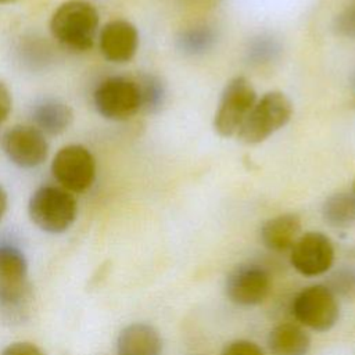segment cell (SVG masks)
<instances>
[{"mask_svg": "<svg viewBox=\"0 0 355 355\" xmlns=\"http://www.w3.org/2000/svg\"><path fill=\"white\" fill-rule=\"evenodd\" d=\"M98 21V12L92 3L69 0L54 11L50 19V31L64 47L73 51H86L93 47Z\"/></svg>", "mask_w": 355, "mask_h": 355, "instance_id": "obj_1", "label": "cell"}, {"mask_svg": "<svg viewBox=\"0 0 355 355\" xmlns=\"http://www.w3.org/2000/svg\"><path fill=\"white\" fill-rule=\"evenodd\" d=\"M28 212L39 229L62 233L73 223L78 205L71 191L57 186H42L31 196Z\"/></svg>", "mask_w": 355, "mask_h": 355, "instance_id": "obj_2", "label": "cell"}, {"mask_svg": "<svg viewBox=\"0 0 355 355\" xmlns=\"http://www.w3.org/2000/svg\"><path fill=\"white\" fill-rule=\"evenodd\" d=\"M293 115L291 101L282 92H269L254 104L237 137L245 144H258L282 129Z\"/></svg>", "mask_w": 355, "mask_h": 355, "instance_id": "obj_3", "label": "cell"}, {"mask_svg": "<svg viewBox=\"0 0 355 355\" xmlns=\"http://www.w3.org/2000/svg\"><path fill=\"white\" fill-rule=\"evenodd\" d=\"M291 313L301 324L315 331H327L338 320L340 305L326 284H312L294 297Z\"/></svg>", "mask_w": 355, "mask_h": 355, "instance_id": "obj_4", "label": "cell"}, {"mask_svg": "<svg viewBox=\"0 0 355 355\" xmlns=\"http://www.w3.org/2000/svg\"><path fill=\"white\" fill-rule=\"evenodd\" d=\"M257 92L244 76L233 78L223 89L215 112L214 128L219 136L237 135L247 115L257 103Z\"/></svg>", "mask_w": 355, "mask_h": 355, "instance_id": "obj_5", "label": "cell"}, {"mask_svg": "<svg viewBox=\"0 0 355 355\" xmlns=\"http://www.w3.org/2000/svg\"><path fill=\"white\" fill-rule=\"evenodd\" d=\"M28 263L24 254L12 245H0V308L17 315L29 300L26 283Z\"/></svg>", "mask_w": 355, "mask_h": 355, "instance_id": "obj_6", "label": "cell"}, {"mask_svg": "<svg viewBox=\"0 0 355 355\" xmlns=\"http://www.w3.org/2000/svg\"><path fill=\"white\" fill-rule=\"evenodd\" d=\"M93 98L98 114L111 121H126L141 108L139 83L123 76L103 80L94 90Z\"/></svg>", "mask_w": 355, "mask_h": 355, "instance_id": "obj_7", "label": "cell"}, {"mask_svg": "<svg viewBox=\"0 0 355 355\" xmlns=\"http://www.w3.org/2000/svg\"><path fill=\"white\" fill-rule=\"evenodd\" d=\"M51 172L62 189L71 193L87 190L96 178L93 154L80 144L62 147L51 162Z\"/></svg>", "mask_w": 355, "mask_h": 355, "instance_id": "obj_8", "label": "cell"}, {"mask_svg": "<svg viewBox=\"0 0 355 355\" xmlns=\"http://www.w3.org/2000/svg\"><path fill=\"white\" fill-rule=\"evenodd\" d=\"M291 266L302 276L324 275L334 262L331 240L320 232H308L298 237L290 252Z\"/></svg>", "mask_w": 355, "mask_h": 355, "instance_id": "obj_9", "label": "cell"}, {"mask_svg": "<svg viewBox=\"0 0 355 355\" xmlns=\"http://www.w3.org/2000/svg\"><path fill=\"white\" fill-rule=\"evenodd\" d=\"M1 147L7 158L21 168L39 166L49 155L44 133L29 125H17L8 129L1 139Z\"/></svg>", "mask_w": 355, "mask_h": 355, "instance_id": "obj_10", "label": "cell"}, {"mask_svg": "<svg viewBox=\"0 0 355 355\" xmlns=\"http://www.w3.org/2000/svg\"><path fill=\"white\" fill-rule=\"evenodd\" d=\"M227 298L240 306H252L263 302L270 291V276L257 263L234 268L225 283Z\"/></svg>", "mask_w": 355, "mask_h": 355, "instance_id": "obj_11", "label": "cell"}, {"mask_svg": "<svg viewBox=\"0 0 355 355\" xmlns=\"http://www.w3.org/2000/svg\"><path fill=\"white\" fill-rule=\"evenodd\" d=\"M98 46L101 54L111 62L130 61L139 46V33L133 24L125 19H114L105 24L100 32Z\"/></svg>", "mask_w": 355, "mask_h": 355, "instance_id": "obj_12", "label": "cell"}, {"mask_svg": "<svg viewBox=\"0 0 355 355\" xmlns=\"http://www.w3.org/2000/svg\"><path fill=\"white\" fill-rule=\"evenodd\" d=\"M116 349L118 355H161L162 338L151 324L132 323L119 333Z\"/></svg>", "mask_w": 355, "mask_h": 355, "instance_id": "obj_13", "label": "cell"}, {"mask_svg": "<svg viewBox=\"0 0 355 355\" xmlns=\"http://www.w3.org/2000/svg\"><path fill=\"white\" fill-rule=\"evenodd\" d=\"M301 219L297 214L287 212L268 219L261 227L262 244L275 252L291 250L301 236Z\"/></svg>", "mask_w": 355, "mask_h": 355, "instance_id": "obj_14", "label": "cell"}, {"mask_svg": "<svg viewBox=\"0 0 355 355\" xmlns=\"http://www.w3.org/2000/svg\"><path fill=\"white\" fill-rule=\"evenodd\" d=\"M268 347L273 355H308L311 337L295 323H282L269 331Z\"/></svg>", "mask_w": 355, "mask_h": 355, "instance_id": "obj_15", "label": "cell"}, {"mask_svg": "<svg viewBox=\"0 0 355 355\" xmlns=\"http://www.w3.org/2000/svg\"><path fill=\"white\" fill-rule=\"evenodd\" d=\"M324 222L333 227L343 229L355 223V196L352 193H336L326 198L322 205Z\"/></svg>", "mask_w": 355, "mask_h": 355, "instance_id": "obj_16", "label": "cell"}, {"mask_svg": "<svg viewBox=\"0 0 355 355\" xmlns=\"http://www.w3.org/2000/svg\"><path fill=\"white\" fill-rule=\"evenodd\" d=\"M35 121L42 132L61 133L72 122V111L68 105L57 101H46L35 110Z\"/></svg>", "mask_w": 355, "mask_h": 355, "instance_id": "obj_17", "label": "cell"}, {"mask_svg": "<svg viewBox=\"0 0 355 355\" xmlns=\"http://www.w3.org/2000/svg\"><path fill=\"white\" fill-rule=\"evenodd\" d=\"M216 40L215 32L208 26H193L178 36L176 46L186 55H198L208 51Z\"/></svg>", "mask_w": 355, "mask_h": 355, "instance_id": "obj_18", "label": "cell"}, {"mask_svg": "<svg viewBox=\"0 0 355 355\" xmlns=\"http://www.w3.org/2000/svg\"><path fill=\"white\" fill-rule=\"evenodd\" d=\"M137 83L141 94V108L150 112L159 110L165 100L164 83L155 76H144Z\"/></svg>", "mask_w": 355, "mask_h": 355, "instance_id": "obj_19", "label": "cell"}, {"mask_svg": "<svg viewBox=\"0 0 355 355\" xmlns=\"http://www.w3.org/2000/svg\"><path fill=\"white\" fill-rule=\"evenodd\" d=\"M336 297L355 300V266H343L337 269L326 284Z\"/></svg>", "mask_w": 355, "mask_h": 355, "instance_id": "obj_20", "label": "cell"}, {"mask_svg": "<svg viewBox=\"0 0 355 355\" xmlns=\"http://www.w3.org/2000/svg\"><path fill=\"white\" fill-rule=\"evenodd\" d=\"M279 50L280 47L276 40H273L272 37L261 36L250 44L248 58L251 60V62H255V64L269 62L276 57Z\"/></svg>", "mask_w": 355, "mask_h": 355, "instance_id": "obj_21", "label": "cell"}, {"mask_svg": "<svg viewBox=\"0 0 355 355\" xmlns=\"http://www.w3.org/2000/svg\"><path fill=\"white\" fill-rule=\"evenodd\" d=\"M333 31L340 36L355 39V1L337 14L333 21Z\"/></svg>", "mask_w": 355, "mask_h": 355, "instance_id": "obj_22", "label": "cell"}, {"mask_svg": "<svg viewBox=\"0 0 355 355\" xmlns=\"http://www.w3.org/2000/svg\"><path fill=\"white\" fill-rule=\"evenodd\" d=\"M220 355H263L261 347L250 340H234L225 345Z\"/></svg>", "mask_w": 355, "mask_h": 355, "instance_id": "obj_23", "label": "cell"}, {"mask_svg": "<svg viewBox=\"0 0 355 355\" xmlns=\"http://www.w3.org/2000/svg\"><path fill=\"white\" fill-rule=\"evenodd\" d=\"M1 355H46L37 345L26 341L12 343L4 351Z\"/></svg>", "mask_w": 355, "mask_h": 355, "instance_id": "obj_24", "label": "cell"}, {"mask_svg": "<svg viewBox=\"0 0 355 355\" xmlns=\"http://www.w3.org/2000/svg\"><path fill=\"white\" fill-rule=\"evenodd\" d=\"M11 94L4 83L0 82V123L7 119L11 111Z\"/></svg>", "mask_w": 355, "mask_h": 355, "instance_id": "obj_25", "label": "cell"}, {"mask_svg": "<svg viewBox=\"0 0 355 355\" xmlns=\"http://www.w3.org/2000/svg\"><path fill=\"white\" fill-rule=\"evenodd\" d=\"M6 209H7V194L3 190V187L0 186V220H1Z\"/></svg>", "mask_w": 355, "mask_h": 355, "instance_id": "obj_26", "label": "cell"}, {"mask_svg": "<svg viewBox=\"0 0 355 355\" xmlns=\"http://www.w3.org/2000/svg\"><path fill=\"white\" fill-rule=\"evenodd\" d=\"M351 82H352V86H354V89H355V71H354V73H352V78H351Z\"/></svg>", "mask_w": 355, "mask_h": 355, "instance_id": "obj_27", "label": "cell"}, {"mask_svg": "<svg viewBox=\"0 0 355 355\" xmlns=\"http://www.w3.org/2000/svg\"><path fill=\"white\" fill-rule=\"evenodd\" d=\"M12 1H17V0H0V4H4V3H12Z\"/></svg>", "mask_w": 355, "mask_h": 355, "instance_id": "obj_28", "label": "cell"}, {"mask_svg": "<svg viewBox=\"0 0 355 355\" xmlns=\"http://www.w3.org/2000/svg\"><path fill=\"white\" fill-rule=\"evenodd\" d=\"M352 194L355 196V180H354V183H352Z\"/></svg>", "mask_w": 355, "mask_h": 355, "instance_id": "obj_29", "label": "cell"}]
</instances>
